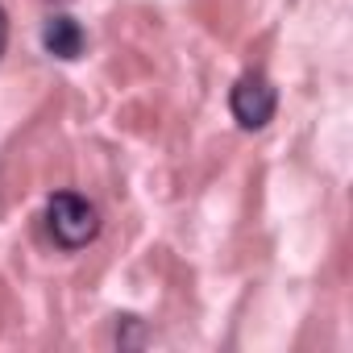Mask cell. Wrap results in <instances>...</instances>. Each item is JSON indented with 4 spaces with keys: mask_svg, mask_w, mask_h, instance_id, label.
Wrapping results in <instances>:
<instances>
[{
    "mask_svg": "<svg viewBox=\"0 0 353 353\" xmlns=\"http://www.w3.org/2000/svg\"><path fill=\"white\" fill-rule=\"evenodd\" d=\"M46 229L59 250H83L100 237V212L79 192H59L46 204Z\"/></svg>",
    "mask_w": 353,
    "mask_h": 353,
    "instance_id": "cell-1",
    "label": "cell"
},
{
    "mask_svg": "<svg viewBox=\"0 0 353 353\" xmlns=\"http://www.w3.org/2000/svg\"><path fill=\"white\" fill-rule=\"evenodd\" d=\"M229 108H233V121L241 129H266L274 121L279 92H274V83L262 71H245L233 83V92H229Z\"/></svg>",
    "mask_w": 353,
    "mask_h": 353,
    "instance_id": "cell-2",
    "label": "cell"
},
{
    "mask_svg": "<svg viewBox=\"0 0 353 353\" xmlns=\"http://www.w3.org/2000/svg\"><path fill=\"white\" fill-rule=\"evenodd\" d=\"M42 46H46V54H54V59L71 63V59H79V54H83V46H88V34H83V26H79L75 17H67V13H54V17L42 26Z\"/></svg>",
    "mask_w": 353,
    "mask_h": 353,
    "instance_id": "cell-3",
    "label": "cell"
},
{
    "mask_svg": "<svg viewBox=\"0 0 353 353\" xmlns=\"http://www.w3.org/2000/svg\"><path fill=\"white\" fill-rule=\"evenodd\" d=\"M141 341H145V332L137 328V316H125L121 328H117V345H121V349H133V345H141Z\"/></svg>",
    "mask_w": 353,
    "mask_h": 353,
    "instance_id": "cell-4",
    "label": "cell"
},
{
    "mask_svg": "<svg viewBox=\"0 0 353 353\" xmlns=\"http://www.w3.org/2000/svg\"><path fill=\"white\" fill-rule=\"evenodd\" d=\"M5 46H9V13L0 9V54H5Z\"/></svg>",
    "mask_w": 353,
    "mask_h": 353,
    "instance_id": "cell-5",
    "label": "cell"
}]
</instances>
